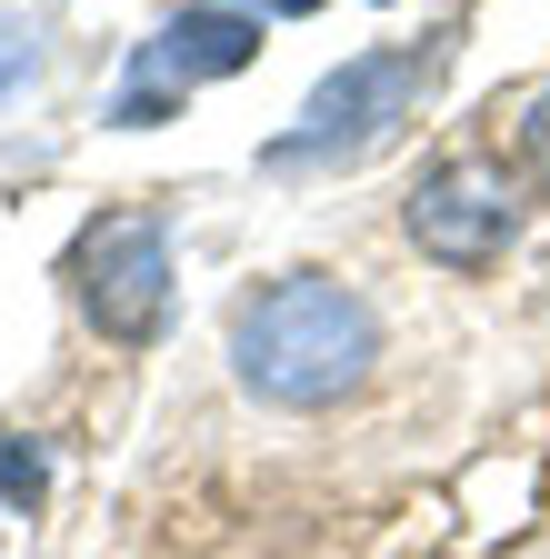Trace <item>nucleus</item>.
<instances>
[{"instance_id":"nucleus-1","label":"nucleus","mask_w":550,"mask_h":559,"mask_svg":"<svg viewBox=\"0 0 550 559\" xmlns=\"http://www.w3.org/2000/svg\"><path fill=\"white\" fill-rule=\"evenodd\" d=\"M381 360V320L361 290H340L330 270H281L231 310V370L270 409H330L351 400Z\"/></svg>"},{"instance_id":"nucleus-2","label":"nucleus","mask_w":550,"mask_h":559,"mask_svg":"<svg viewBox=\"0 0 550 559\" xmlns=\"http://www.w3.org/2000/svg\"><path fill=\"white\" fill-rule=\"evenodd\" d=\"M431 91V50H361L340 60L330 81L301 100V120L281 140H260V170H330V160H361L410 120V100Z\"/></svg>"},{"instance_id":"nucleus-3","label":"nucleus","mask_w":550,"mask_h":559,"mask_svg":"<svg viewBox=\"0 0 550 559\" xmlns=\"http://www.w3.org/2000/svg\"><path fill=\"white\" fill-rule=\"evenodd\" d=\"M71 300L120 349L161 340V320H171V240H161L151 210H101L71 240Z\"/></svg>"},{"instance_id":"nucleus-4","label":"nucleus","mask_w":550,"mask_h":559,"mask_svg":"<svg viewBox=\"0 0 550 559\" xmlns=\"http://www.w3.org/2000/svg\"><path fill=\"white\" fill-rule=\"evenodd\" d=\"M400 230H410V250L441 260V270H491V260L511 250V230H520V200H511L501 160H470V151H460V160H431V170H421Z\"/></svg>"},{"instance_id":"nucleus-5","label":"nucleus","mask_w":550,"mask_h":559,"mask_svg":"<svg viewBox=\"0 0 550 559\" xmlns=\"http://www.w3.org/2000/svg\"><path fill=\"white\" fill-rule=\"evenodd\" d=\"M260 60V21L231 11V0H211V11H180L161 40H151V81H231V70Z\"/></svg>"},{"instance_id":"nucleus-6","label":"nucleus","mask_w":550,"mask_h":559,"mask_svg":"<svg viewBox=\"0 0 550 559\" xmlns=\"http://www.w3.org/2000/svg\"><path fill=\"white\" fill-rule=\"evenodd\" d=\"M40 500H50V460L0 430V510H40Z\"/></svg>"},{"instance_id":"nucleus-7","label":"nucleus","mask_w":550,"mask_h":559,"mask_svg":"<svg viewBox=\"0 0 550 559\" xmlns=\"http://www.w3.org/2000/svg\"><path fill=\"white\" fill-rule=\"evenodd\" d=\"M520 160H530V180L550 190V91H540V100L520 110Z\"/></svg>"},{"instance_id":"nucleus-8","label":"nucleus","mask_w":550,"mask_h":559,"mask_svg":"<svg viewBox=\"0 0 550 559\" xmlns=\"http://www.w3.org/2000/svg\"><path fill=\"white\" fill-rule=\"evenodd\" d=\"M231 11H250V21H260V11H270V21H301V11H320V0H231Z\"/></svg>"}]
</instances>
